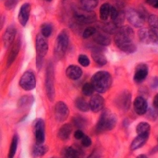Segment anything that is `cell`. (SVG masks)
<instances>
[{
  "label": "cell",
  "mask_w": 158,
  "mask_h": 158,
  "mask_svg": "<svg viewBox=\"0 0 158 158\" xmlns=\"http://www.w3.org/2000/svg\"><path fill=\"white\" fill-rule=\"evenodd\" d=\"M19 85L25 91L33 90L36 86V78L33 72L30 71L24 72L20 78Z\"/></svg>",
  "instance_id": "8"
},
{
  "label": "cell",
  "mask_w": 158,
  "mask_h": 158,
  "mask_svg": "<svg viewBox=\"0 0 158 158\" xmlns=\"http://www.w3.org/2000/svg\"><path fill=\"white\" fill-rule=\"evenodd\" d=\"M79 64L83 67H88L90 64V61L88 56L85 54H81L78 57Z\"/></svg>",
  "instance_id": "40"
},
{
  "label": "cell",
  "mask_w": 158,
  "mask_h": 158,
  "mask_svg": "<svg viewBox=\"0 0 158 158\" xmlns=\"http://www.w3.org/2000/svg\"><path fill=\"white\" fill-rule=\"evenodd\" d=\"M69 43L68 32L66 29H63L58 34L56 38L54 45V55L59 59H62L64 56Z\"/></svg>",
  "instance_id": "4"
},
{
  "label": "cell",
  "mask_w": 158,
  "mask_h": 158,
  "mask_svg": "<svg viewBox=\"0 0 158 158\" xmlns=\"http://www.w3.org/2000/svg\"><path fill=\"white\" fill-rule=\"evenodd\" d=\"M100 27L103 32L108 34H115L118 29L113 22H108L101 24V25H100Z\"/></svg>",
  "instance_id": "30"
},
{
  "label": "cell",
  "mask_w": 158,
  "mask_h": 158,
  "mask_svg": "<svg viewBox=\"0 0 158 158\" xmlns=\"http://www.w3.org/2000/svg\"><path fill=\"white\" fill-rule=\"evenodd\" d=\"M85 135L84 132L81 130L79 129L75 132L74 136L77 140H81Z\"/></svg>",
  "instance_id": "47"
},
{
  "label": "cell",
  "mask_w": 158,
  "mask_h": 158,
  "mask_svg": "<svg viewBox=\"0 0 158 158\" xmlns=\"http://www.w3.org/2000/svg\"><path fill=\"white\" fill-rule=\"evenodd\" d=\"M41 33L45 38H49L52 32V27L49 23H44L41 25L40 27Z\"/></svg>",
  "instance_id": "35"
},
{
  "label": "cell",
  "mask_w": 158,
  "mask_h": 158,
  "mask_svg": "<svg viewBox=\"0 0 158 158\" xmlns=\"http://www.w3.org/2000/svg\"><path fill=\"white\" fill-rule=\"evenodd\" d=\"M66 76L69 79L77 80L82 76L83 71L81 68L76 65H70L65 71Z\"/></svg>",
  "instance_id": "22"
},
{
  "label": "cell",
  "mask_w": 158,
  "mask_h": 158,
  "mask_svg": "<svg viewBox=\"0 0 158 158\" xmlns=\"http://www.w3.org/2000/svg\"><path fill=\"white\" fill-rule=\"evenodd\" d=\"M149 72V68L147 65L144 63H140L137 65L135 70L134 81L139 83L142 82L147 77Z\"/></svg>",
  "instance_id": "14"
},
{
  "label": "cell",
  "mask_w": 158,
  "mask_h": 158,
  "mask_svg": "<svg viewBox=\"0 0 158 158\" xmlns=\"http://www.w3.org/2000/svg\"><path fill=\"white\" fill-rule=\"evenodd\" d=\"M34 101V98L32 95H24L19 100L17 106L20 110H25L30 108Z\"/></svg>",
  "instance_id": "24"
},
{
  "label": "cell",
  "mask_w": 158,
  "mask_h": 158,
  "mask_svg": "<svg viewBox=\"0 0 158 158\" xmlns=\"http://www.w3.org/2000/svg\"><path fill=\"white\" fill-rule=\"evenodd\" d=\"M20 0H6L4 3V6L6 10H11L13 9L18 4Z\"/></svg>",
  "instance_id": "42"
},
{
  "label": "cell",
  "mask_w": 158,
  "mask_h": 158,
  "mask_svg": "<svg viewBox=\"0 0 158 158\" xmlns=\"http://www.w3.org/2000/svg\"><path fill=\"white\" fill-rule=\"evenodd\" d=\"M135 32L128 25L119 27L115 33L114 41L118 49L127 54H132L137 51L136 45L133 43Z\"/></svg>",
  "instance_id": "1"
},
{
  "label": "cell",
  "mask_w": 158,
  "mask_h": 158,
  "mask_svg": "<svg viewBox=\"0 0 158 158\" xmlns=\"http://www.w3.org/2000/svg\"></svg>",
  "instance_id": "54"
},
{
  "label": "cell",
  "mask_w": 158,
  "mask_h": 158,
  "mask_svg": "<svg viewBox=\"0 0 158 158\" xmlns=\"http://www.w3.org/2000/svg\"><path fill=\"white\" fill-rule=\"evenodd\" d=\"M48 151V148L43 144L35 143L32 148V155L33 157H41L45 155Z\"/></svg>",
  "instance_id": "27"
},
{
  "label": "cell",
  "mask_w": 158,
  "mask_h": 158,
  "mask_svg": "<svg viewBox=\"0 0 158 158\" xmlns=\"http://www.w3.org/2000/svg\"><path fill=\"white\" fill-rule=\"evenodd\" d=\"M91 56L94 62L100 67L104 66L108 62L102 49L100 48H94L92 49Z\"/></svg>",
  "instance_id": "17"
},
{
  "label": "cell",
  "mask_w": 158,
  "mask_h": 158,
  "mask_svg": "<svg viewBox=\"0 0 158 158\" xmlns=\"http://www.w3.org/2000/svg\"><path fill=\"white\" fill-rule=\"evenodd\" d=\"M126 16L128 22L135 28L142 27L145 20L142 18L137 10L130 8L127 11Z\"/></svg>",
  "instance_id": "9"
},
{
  "label": "cell",
  "mask_w": 158,
  "mask_h": 158,
  "mask_svg": "<svg viewBox=\"0 0 158 158\" xmlns=\"http://www.w3.org/2000/svg\"><path fill=\"white\" fill-rule=\"evenodd\" d=\"M111 75L107 71H100L94 74L91 83L95 91L99 94L106 92L112 85Z\"/></svg>",
  "instance_id": "2"
},
{
  "label": "cell",
  "mask_w": 158,
  "mask_h": 158,
  "mask_svg": "<svg viewBox=\"0 0 158 158\" xmlns=\"http://www.w3.org/2000/svg\"><path fill=\"white\" fill-rule=\"evenodd\" d=\"M4 18L3 16H1V29H2V27H3L4 24Z\"/></svg>",
  "instance_id": "51"
},
{
  "label": "cell",
  "mask_w": 158,
  "mask_h": 158,
  "mask_svg": "<svg viewBox=\"0 0 158 158\" xmlns=\"http://www.w3.org/2000/svg\"><path fill=\"white\" fill-rule=\"evenodd\" d=\"M16 33L17 30L16 27L14 25H10L6 29L3 36V42L4 47L5 48H9L15 42Z\"/></svg>",
  "instance_id": "13"
},
{
  "label": "cell",
  "mask_w": 158,
  "mask_h": 158,
  "mask_svg": "<svg viewBox=\"0 0 158 158\" xmlns=\"http://www.w3.org/2000/svg\"><path fill=\"white\" fill-rule=\"evenodd\" d=\"M70 113L68 106L63 101L56 103L54 108L56 119L59 122H64L67 120Z\"/></svg>",
  "instance_id": "11"
},
{
  "label": "cell",
  "mask_w": 158,
  "mask_h": 158,
  "mask_svg": "<svg viewBox=\"0 0 158 158\" xmlns=\"http://www.w3.org/2000/svg\"><path fill=\"white\" fill-rule=\"evenodd\" d=\"M74 17L79 23L89 24L97 20V15L93 11H89L82 7L75 8L73 11Z\"/></svg>",
  "instance_id": "6"
},
{
  "label": "cell",
  "mask_w": 158,
  "mask_h": 158,
  "mask_svg": "<svg viewBox=\"0 0 158 158\" xmlns=\"http://www.w3.org/2000/svg\"><path fill=\"white\" fill-rule=\"evenodd\" d=\"M81 143L85 147H89L91 146L92 140L90 137L85 135L81 139Z\"/></svg>",
  "instance_id": "43"
},
{
  "label": "cell",
  "mask_w": 158,
  "mask_h": 158,
  "mask_svg": "<svg viewBox=\"0 0 158 158\" xmlns=\"http://www.w3.org/2000/svg\"><path fill=\"white\" fill-rule=\"evenodd\" d=\"M72 131V127L71 124L68 123L64 124L60 128L58 131V137L63 141L68 140L70 138Z\"/></svg>",
  "instance_id": "26"
},
{
  "label": "cell",
  "mask_w": 158,
  "mask_h": 158,
  "mask_svg": "<svg viewBox=\"0 0 158 158\" xmlns=\"http://www.w3.org/2000/svg\"><path fill=\"white\" fill-rule=\"evenodd\" d=\"M137 11L144 20H146L147 19L149 18V16H148V13L147 11L146 10V9L143 6H140L138 10H137Z\"/></svg>",
  "instance_id": "44"
},
{
  "label": "cell",
  "mask_w": 158,
  "mask_h": 158,
  "mask_svg": "<svg viewBox=\"0 0 158 158\" xmlns=\"http://www.w3.org/2000/svg\"><path fill=\"white\" fill-rule=\"evenodd\" d=\"M148 102L146 99L142 97H138L133 102V107L135 113L138 115H143L148 110Z\"/></svg>",
  "instance_id": "19"
},
{
  "label": "cell",
  "mask_w": 158,
  "mask_h": 158,
  "mask_svg": "<svg viewBox=\"0 0 158 158\" xmlns=\"http://www.w3.org/2000/svg\"><path fill=\"white\" fill-rule=\"evenodd\" d=\"M73 122L76 127L82 129L86 126L87 121L86 119L82 116L77 115L73 118Z\"/></svg>",
  "instance_id": "36"
},
{
  "label": "cell",
  "mask_w": 158,
  "mask_h": 158,
  "mask_svg": "<svg viewBox=\"0 0 158 158\" xmlns=\"http://www.w3.org/2000/svg\"><path fill=\"white\" fill-rule=\"evenodd\" d=\"M137 158H147V156H146V155H140V156H137Z\"/></svg>",
  "instance_id": "52"
},
{
  "label": "cell",
  "mask_w": 158,
  "mask_h": 158,
  "mask_svg": "<svg viewBox=\"0 0 158 158\" xmlns=\"http://www.w3.org/2000/svg\"><path fill=\"white\" fill-rule=\"evenodd\" d=\"M35 47L37 56L43 58L46 56L49 50V44L47 38L43 36L41 33L36 35Z\"/></svg>",
  "instance_id": "10"
},
{
  "label": "cell",
  "mask_w": 158,
  "mask_h": 158,
  "mask_svg": "<svg viewBox=\"0 0 158 158\" xmlns=\"http://www.w3.org/2000/svg\"><path fill=\"white\" fill-rule=\"evenodd\" d=\"M111 6L108 3H105L102 4L100 9V17L101 20L105 21L108 20L110 14V10Z\"/></svg>",
  "instance_id": "31"
},
{
  "label": "cell",
  "mask_w": 158,
  "mask_h": 158,
  "mask_svg": "<svg viewBox=\"0 0 158 158\" xmlns=\"http://www.w3.org/2000/svg\"><path fill=\"white\" fill-rule=\"evenodd\" d=\"M32 129L36 143L43 144L45 141V123L41 118H37L33 122Z\"/></svg>",
  "instance_id": "7"
},
{
  "label": "cell",
  "mask_w": 158,
  "mask_h": 158,
  "mask_svg": "<svg viewBox=\"0 0 158 158\" xmlns=\"http://www.w3.org/2000/svg\"><path fill=\"white\" fill-rule=\"evenodd\" d=\"M61 155L63 157L68 158H79L83 155L80 149L73 147L64 148L61 152Z\"/></svg>",
  "instance_id": "23"
},
{
  "label": "cell",
  "mask_w": 158,
  "mask_h": 158,
  "mask_svg": "<svg viewBox=\"0 0 158 158\" xmlns=\"http://www.w3.org/2000/svg\"><path fill=\"white\" fill-rule=\"evenodd\" d=\"M21 45V42L19 39L17 40L13 44L11 50L10 51L9 56L7 57V62H6L7 67H10L16 59L20 51Z\"/></svg>",
  "instance_id": "20"
},
{
  "label": "cell",
  "mask_w": 158,
  "mask_h": 158,
  "mask_svg": "<svg viewBox=\"0 0 158 158\" xmlns=\"http://www.w3.org/2000/svg\"><path fill=\"white\" fill-rule=\"evenodd\" d=\"M149 137V135H138L131 143L130 147L131 150H135L142 147L146 143Z\"/></svg>",
  "instance_id": "25"
},
{
  "label": "cell",
  "mask_w": 158,
  "mask_h": 158,
  "mask_svg": "<svg viewBox=\"0 0 158 158\" xmlns=\"http://www.w3.org/2000/svg\"><path fill=\"white\" fill-rule=\"evenodd\" d=\"M104 99L98 94L93 95L89 102L90 109L94 113H98L103 109L104 107Z\"/></svg>",
  "instance_id": "15"
},
{
  "label": "cell",
  "mask_w": 158,
  "mask_h": 158,
  "mask_svg": "<svg viewBox=\"0 0 158 158\" xmlns=\"http://www.w3.org/2000/svg\"><path fill=\"white\" fill-rule=\"evenodd\" d=\"M151 86L153 89H156L158 88V77H155L153 79L151 83Z\"/></svg>",
  "instance_id": "49"
},
{
  "label": "cell",
  "mask_w": 158,
  "mask_h": 158,
  "mask_svg": "<svg viewBox=\"0 0 158 158\" xmlns=\"http://www.w3.org/2000/svg\"><path fill=\"white\" fill-rule=\"evenodd\" d=\"M31 10V6L29 3L23 4L20 7L18 14V21L22 26L25 27L27 25L30 15Z\"/></svg>",
  "instance_id": "16"
},
{
  "label": "cell",
  "mask_w": 158,
  "mask_h": 158,
  "mask_svg": "<svg viewBox=\"0 0 158 158\" xmlns=\"http://www.w3.org/2000/svg\"><path fill=\"white\" fill-rule=\"evenodd\" d=\"M74 104L77 109L83 112H88L89 110H90L89 103L87 102L86 100L82 98H77L75 101Z\"/></svg>",
  "instance_id": "28"
},
{
  "label": "cell",
  "mask_w": 158,
  "mask_h": 158,
  "mask_svg": "<svg viewBox=\"0 0 158 158\" xmlns=\"http://www.w3.org/2000/svg\"><path fill=\"white\" fill-rule=\"evenodd\" d=\"M138 36L141 41L146 44L158 43V35L151 29L142 28L139 30Z\"/></svg>",
  "instance_id": "12"
},
{
  "label": "cell",
  "mask_w": 158,
  "mask_h": 158,
  "mask_svg": "<svg viewBox=\"0 0 158 158\" xmlns=\"http://www.w3.org/2000/svg\"><path fill=\"white\" fill-rule=\"evenodd\" d=\"M148 22L150 29L158 35V16L155 15H150L148 18Z\"/></svg>",
  "instance_id": "34"
},
{
  "label": "cell",
  "mask_w": 158,
  "mask_h": 158,
  "mask_svg": "<svg viewBox=\"0 0 158 158\" xmlns=\"http://www.w3.org/2000/svg\"><path fill=\"white\" fill-rule=\"evenodd\" d=\"M95 90L91 83H86L83 85L82 88V94L85 96H91L94 94Z\"/></svg>",
  "instance_id": "37"
},
{
  "label": "cell",
  "mask_w": 158,
  "mask_h": 158,
  "mask_svg": "<svg viewBox=\"0 0 158 158\" xmlns=\"http://www.w3.org/2000/svg\"><path fill=\"white\" fill-rule=\"evenodd\" d=\"M81 7L83 9L92 11L98 5V0H80Z\"/></svg>",
  "instance_id": "33"
},
{
  "label": "cell",
  "mask_w": 158,
  "mask_h": 158,
  "mask_svg": "<svg viewBox=\"0 0 158 158\" xmlns=\"http://www.w3.org/2000/svg\"><path fill=\"white\" fill-rule=\"evenodd\" d=\"M19 141V138L18 135L15 134L13 137L10 147L9 151L8 154L9 158H13L15 157V155L16 154L18 147Z\"/></svg>",
  "instance_id": "29"
},
{
  "label": "cell",
  "mask_w": 158,
  "mask_h": 158,
  "mask_svg": "<svg viewBox=\"0 0 158 158\" xmlns=\"http://www.w3.org/2000/svg\"><path fill=\"white\" fill-rule=\"evenodd\" d=\"M131 95L129 92H124L119 95L115 101L116 105L122 110H127L129 109L131 104Z\"/></svg>",
  "instance_id": "18"
},
{
  "label": "cell",
  "mask_w": 158,
  "mask_h": 158,
  "mask_svg": "<svg viewBox=\"0 0 158 158\" xmlns=\"http://www.w3.org/2000/svg\"><path fill=\"white\" fill-rule=\"evenodd\" d=\"M43 57L37 56L35 60V64H36V67L38 69V70L40 71L41 69L42 66L43 64Z\"/></svg>",
  "instance_id": "46"
},
{
  "label": "cell",
  "mask_w": 158,
  "mask_h": 158,
  "mask_svg": "<svg viewBox=\"0 0 158 158\" xmlns=\"http://www.w3.org/2000/svg\"><path fill=\"white\" fill-rule=\"evenodd\" d=\"M117 118L110 110H104L99 118L96 126V131L98 133L111 131L115 128Z\"/></svg>",
  "instance_id": "3"
},
{
  "label": "cell",
  "mask_w": 158,
  "mask_h": 158,
  "mask_svg": "<svg viewBox=\"0 0 158 158\" xmlns=\"http://www.w3.org/2000/svg\"><path fill=\"white\" fill-rule=\"evenodd\" d=\"M118 11L117 9L114 6H111V10H110V16L111 18V19L112 20V21H114L117 18V16L118 15Z\"/></svg>",
  "instance_id": "45"
},
{
  "label": "cell",
  "mask_w": 158,
  "mask_h": 158,
  "mask_svg": "<svg viewBox=\"0 0 158 158\" xmlns=\"http://www.w3.org/2000/svg\"><path fill=\"white\" fill-rule=\"evenodd\" d=\"M146 2L152 7L158 9V0H146Z\"/></svg>",
  "instance_id": "48"
},
{
  "label": "cell",
  "mask_w": 158,
  "mask_h": 158,
  "mask_svg": "<svg viewBox=\"0 0 158 158\" xmlns=\"http://www.w3.org/2000/svg\"><path fill=\"white\" fill-rule=\"evenodd\" d=\"M97 31V30H96L95 27H86L83 33V38L85 39H88L91 36H94V34H95Z\"/></svg>",
  "instance_id": "41"
},
{
  "label": "cell",
  "mask_w": 158,
  "mask_h": 158,
  "mask_svg": "<svg viewBox=\"0 0 158 158\" xmlns=\"http://www.w3.org/2000/svg\"><path fill=\"white\" fill-rule=\"evenodd\" d=\"M125 17L126 14L124 13V12L122 11H119L117 18L115 19V20L113 21V22L118 28L121 27L124 23Z\"/></svg>",
  "instance_id": "38"
},
{
  "label": "cell",
  "mask_w": 158,
  "mask_h": 158,
  "mask_svg": "<svg viewBox=\"0 0 158 158\" xmlns=\"http://www.w3.org/2000/svg\"><path fill=\"white\" fill-rule=\"evenodd\" d=\"M153 106L158 109V94L156 95L153 99Z\"/></svg>",
  "instance_id": "50"
},
{
  "label": "cell",
  "mask_w": 158,
  "mask_h": 158,
  "mask_svg": "<svg viewBox=\"0 0 158 158\" xmlns=\"http://www.w3.org/2000/svg\"><path fill=\"white\" fill-rule=\"evenodd\" d=\"M45 1H47V2H51V1H52V0H44Z\"/></svg>",
  "instance_id": "53"
},
{
  "label": "cell",
  "mask_w": 158,
  "mask_h": 158,
  "mask_svg": "<svg viewBox=\"0 0 158 158\" xmlns=\"http://www.w3.org/2000/svg\"><path fill=\"white\" fill-rule=\"evenodd\" d=\"M45 90L47 97L51 102L55 99V87H54V68L52 63H49L46 70L45 78Z\"/></svg>",
  "instance_id": "5"
},
{
  "label": "cell",
  "mask_w": 158,
  "mask_h": 158,
  "mask_svg": "<svg viewBox=\"0 0 158 158\" xmlns=\"http://www.w3.org/2000/svg\"><path fill=\"white\" fill-rule=\"evenodd\" d=\"M147 118L151 121H156L158 119V109L155 108H150L148 110Z\"/></svg>",
  "instance_id": "39"
},
{
  "label": "cell",
  "mask_w": 158,
  "mask_h": 158,
  "mask_svg": "<svg viewBox=\"0 0 158 158\" xmlns=\"http://www.w3.org/2000/svg\"><path fill=\"white\" fill-rule=\"evenodd\" d=\"M94 40L95 43L102 47L108 46L111 42V40L109 36V34L104 32H101L97 31L94 35Z\"/></svg>",
  "instance_id": "21"
},
{
  "label": "cell",
  "mask_w": 158,
  "mask_h": 158,
  "mask_svg": "<svg viewBox=\"0 0 158 158\" xmlns=\"http://www.w3.org/2000/svg\"><path fill=\"white\" fill-rule=\"evenodd\" d=\"M151 130V126L147 122H140L137 126L136 132L138 135H149Z\"/></svg>",
  "instance_id": "32"
}]
</instances>
